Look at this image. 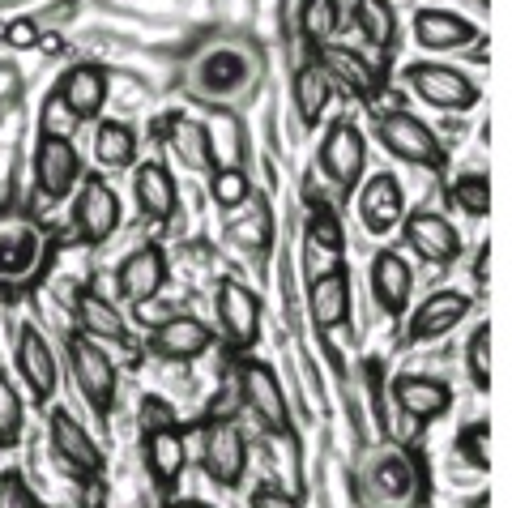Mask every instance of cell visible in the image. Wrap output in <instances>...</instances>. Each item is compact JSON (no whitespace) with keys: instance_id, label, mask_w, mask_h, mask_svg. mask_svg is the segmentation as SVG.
I'll list each match as a JSON object with an SVG mask.
<instances>
[{"instance_id":"obj_1","label":"cell","mask_w":512,"mask_h":508,"mask_svg":"<svg viewBox=\"0 0 512 508\" xmlns=\"http://www.w3.org/2000/svg\"><path fill=\"white\" fill-rule=\"evenodd\" d=\"M47 261V231L30 214L0 210V287H22Z\"/></svg>"},{"instance_id":"obj_2","label":"cell","mask_w":512,"mask_h":508,"mask_svg":"<svg viewBox=\"0 0 512 508\" xmlns=\"http://www.w3.org/2000/svg\"><path fill=\"white\" fill-rule=\"evenodd\" d=\"M239 393H244V406L252 410V419L261 423L269 436L291 432V402H286L282 380L269 363L244 359V368H239Z\"/></svg>"},{"instance_id":"obj_3","label":"cell","mask_w":512,"mask_h":508,"mask_svg":"<svg viewBox=\"0 0 512 508\" xmlns=\"http://www.w3.org/2000/svg\"><path fill=\"white\" fill-rule=\"evenodd\" d=\"M124 210H120V197L103 176H86L77 184V201H73V227H77V240L99 248L107 244L111 235L120 231Z\"/></svg>"},{"instance_id":"obj_4","label":"cell","mask_w":512,"mask_h":508,"mask_svg":"<svg viewBox=\"0 0 512 508\" xmlns=\"http://www.w3.org/2000/svg\"><path fill=\"white\" fill-rule=\"evenodd\" d=\"M376 133H380V146L389 150L393 158H402V163L427 167V171H440V167H444V146H440V137L431 133L423 120L406 116V111H389V116H380Z\"/></svg>"},{"instance_id":"obj_5","label":"cell","mask_w":512,"mask_h":508,"mask_svg":"<svg viewBox=\"0 0 512 508\" xmlns=\"http://www.w3.org/2000/svg\"><path fill=\"white\" fill-rule=\"evenodd\" d=\"M69 368H73V380H77V389H82V398L90 402V410L107 419L111 406H116V363H111V355L99 342L77 333L69 342Z\"/></svg>"},{"instance_id":"obj_6","label":"cell","mask_w":512,"mask_h":508,"mask_svg":"<svg viewBox=\"0 0 512 508\" xmlns=\"http://www.w3.org/2000/svg\"><path fill=\"white\" fill-rule=\"evenodd\" d=\"M316 158H320V171H325L342 193H350V188H359V176L367 167V137L359 133L355 120H333Z\"/></svg>"},{"instance_id":"obj_7","label":"cell","mask_w":512,"mask_h":508,"mask_svg":"<svg viewBox=\"0 0 512 508\" xmlns=\"http://www.w3.org/2000/svg\"><path fill=\"white\" fill-rule=\"evenodd\" d=\"M201 470L218 487H239L248 474V440L235 423H210L201 432Z\"/></svg>"},{"instance_id":"obj_8","label":"cell","mask_w":512,"mask_h":508,"mask_svg":"<svg viewBox=\"0 0 512 508\" xmlns=\"http://www.w3.org/2000/svg\"><path fill=\"white\" fill-rule=\"evenodd\" d=\"M47 436H52V453L60 457V466L77 474V479H99L103 474V449L99 440H94L82 423H77L69 410H52V419H47Z\"/></svg>"},{"instance_id":"obj_9","label":"cell","mask_w":512,"mask_h":508,"mask_svg":"<svg viewBox=\"0 0 512 508\" xmlns=\"http://www.w3.org/2000/svg\"><path fill=\"white\" fill-rule=\"evenodd\" d=\"M214 312H218V329L227 338L231 351H248L261 338V299H256L244 282L227 278L214 295Z\"/></svg>"},{"instance_id":"obj_10","label":"cell","mask_w":512,"mask_h":508,"mask_svg":"<svg viewBox=\"0 0 512 508\" xmlns=\"http://www.w3.org/2000/svg\"><path fill=\"white\" fill-rule=\"evenodd\" d=\"M35 184L43 201H64L82 184V154H77L73 137H43L35 150Z\"/></svg>"},{"instance_id":"obj_11","label":"cell","mask_w":512,"mask_h":508,"mask_svg":"<svg viewBox=\"0 0 512 508\" xmlns=\"http://www.w3.org/2000/svg\"><path fill=\"white\" fill-rule=\"evenodd\" d=\"M406 86L427 107H440V111H466L478 103V86L453 65H414L406 73Z\"/></svg>"},{"instance_id":"obj_12","label":"cell","mask_w":512,"mask_h":508,"mask_svg":"<svg viewBox=\"0 0 512 508\" xmlns=\"http://www.w3.org/2000/svg\"><path fill=\"white\" fill-rule=\"evenodd\" d=\"M13 359H18V376H22V385L30 389V398H35V402H52L56 385H60V363H56L52 342H47L35 325L18 329Z\"/></svg>"},{"instance_id":"obj_13","label":"cell","mask_w":512,"mask_h":508,"mask_svg":"<svg viewBox=\"0 0 512 508\" xmlns=\"http://www.w3.org/2000/svg\"><path fill=\"white\" fill-rule=\"evenodd\" d=\"M402 235L431 265H453L461 257V231L436 210H414L410 218H402Z\"/></svg>"},{"instance_id":"obj_14","label":"cell","mask_w":512,"mask_h":508,"mask_svg":"<svg viewBox=\"0 0 512 508\" xmlns=\"http://www.w3.org/2000/svg\"><path fill=\"white\" fill-rule=\"evenodd\" d=\"M167 252L158 244H141L133 257L116 269V291L124 304H150V299L167 287Z\"/></svg>"},{"instance_id":"obj_15","label":"cell","mask_w":512,"mask_h":508,"mask_svg":"<svg viewBox=\"0 0 512 508\" xmlns=\"http://www.w3.org/2000/svg\"><path fill=\"white\" fill-rule=\"evenodd\" d=\"M466 316H470V295L466 291H453V287L431 291L423 304L414 308L406 338L410 342H436V338H444L448 329H457Z\"/></svg>"},{"instance_id":"obj_16","label":"cell","mask_w":512,"mask_h":508,"mask_svg":"<svg viewBox=\"0 0 512 508\" xmlns=\"http://www.w3.org/2000/svg\"><path fill=\"white\" fill-rule=\"evenodd\" d=\"M214 346V329L197 316H167L158 329H150V355L158 359H201Z\"/></svg>"},{"instance_id":"obj_17","label":"cell","mask_w":512,"mask_h":508,"mask_svg":"<svg viewBox=\"0 0 512 508\" xmlns=\"http://www.w3.org/2000/svg\"><path fill=\"white\" fill-rule=\"evenodd\" d=\"M107 94H111L107 69H99V65H73L69 73L60 77L56 99L69 107L73 120H99L103 107H107Z\"/></svg>"},{"instance_id":"obj_18","label":"cell","mask_w":512,"mask_h":508,"mask_svg":"<svg viewBox=\"0 0 512 508\" xmlns=\"http://www.w3.org/2000/svg\"><path fill=\"white\" fill-rule=\"evenodd\" d=\"M359 218L372 235H389L406 218V193L393 176H372L359 193Z\"/></svg>"},{"instance_id":"obj_19","label":"cell","mask_w":512,"mask_h":508,"mask_svg":"<svg viewBox=\"0 0 512 508\" xmlns=\"http://www.w3.org/2000/svg\"><path fill=\"white\" fill-rule=\"evenodd\" d=\"M184 466H188V444L180 436V427L175 423L146 427V470H150V479L163 491H171L184 479Z\"/></svg>"},{"instance_id":"obj_20","label":"cell","mask_w":512,"mask_h":508,"mask_svg":"<svg viewBox=\"0 0 512 508\" xmlns=\"http://www.w3.org/2000/svg\"><path fill=\"white\" fill-rule=\"evenodd\" d=\"M316 65L325 69V77L333 86H342L346 94H355V99H376V73L367 69V60L359 52H350V47H329V43H320V52H316Z\"/></svg>"},{"instance_id":"obj_21","label":"cell","mask_w":512,"mask_h":508,"mask_svg":"<svg viewBox=\"0 0 512 508\" xmlns=\"http://www.w3.org/2000/svg\"><path fill=\"white\" fill-rule=\"evenodd\" d=\"M133 197L150 222H171L180 210V193H175V180L163 163H141L133 171Z\"/></svg>"},{"instance_id":"obj_22","label":"cell","mask_w":512,"mask_h":508,"mask_svg":"<svg viewBox=\"0 0 512 508\" xmlns=\"http://www.w3.org/2000/svg\"><path fill=\"white\" fill-rule=\"evenodd\" d=\"M410 291H414V274H410L406 257H397V252H376V261H372V299L380 304V312L402 316L406 304H410Z\"/></svg>"},{"instance_id":"obj_23","label":"cell","mask_w":512,"mask_h":508,"mask_svg":"<svg viewBox=\"0 0 512 508\" xmlns=\"http://www.w3.org/2000/svg\"><path fill=\"white\" fill-rule=\"evenodd\" d=\"M414 39H419L427 52H453V47H466L478 39V26L453 9H423L419 18H414Z\"/></svg>"},{"instance_id":"obj_24","label":"cell","mask_w":512,"mask_h":508,"mask_svg":"<svg viewBox=\"0 0 512 508\" xmlns=\"http://www.w3.org/2000/svg\"><path fill=\"white\" fill-rule=\"evenodd\" d=\"M393 398L410 419H419V423L440 419V415H448V406H453V393H448V385L436 376H397Z\"/></svg>"},{"instance_id":"obj_25","label":"cell","mask_w":512,"mask_h":508,"mask_svg":"<svg viewBox=\"0 0 512 508\" xmlns=\"http://www.w3.org/2000/svg\"><path fill=\"white\" fill-rule=\"evenodd\" d=\"M308 312L320 329H342L350 321V274L333 269V274L312 278L308 287Z\"/></svg>"},{"instance_id":"obj_26","label":"cell","mask_w":512,"mask_h":508,"mask_svg":"<svg viewBox=\"0 0 512 508\" xmlns=\"http://www.w3.org/2000/svg\"><path fill=\"white\" fill-rule=\"evenodd\" d=\"M77 329H82V338L90 342H128V321L120 316V308L103 299L99 291H86L77 295Z\"/></svg>"},{"instance_id":"obj_27","label":"cell","mask_w":512,"mask_h":508,"mask_svg":"<svg viewBox=\"0 0 512 508\" xmlns=\"http://www.w3.org/2000/svg\"><path fill=\"white\" fill-rule=\"evenodd\" d=\"M291 99H295V116L303 129H316L320 116H325V107L333 103V82L325 77V69L308 60V65L295 69V82H291Z\"/></svg>"},{"instance_id":"obj_28","label":"cell","mask_w":512,"mask_h":508,"mask_svg":"<svg viewBox=\"0 0 512 508\" xmlns=\"http://www.w3.org/2000/svg\"><path fill=\"white\" fill-rule=\"evenodd\" d=\"M167 146L188 171H210L214 167V158H210V124H201L192 116H171Z\"/></svg>"},{"instance_id":"obj_29","label":"cell","mask_w":512,"mask_h":508,"mask_svg":"<svg viewBox=\"0 0 512 508\" xmlns=\"http://www.w3.org/2000/svg\"><path fill=\"white\" fill-rule=\"evenodd\" d=\"M94 163L103 171H124L137 163V133L124 120H103L94 133Z\"/></svg>"},{"instance_id":"obj_30","label":"cell","mask_w":512,"mask_h":508,"mask_svg":"<svg viewBox=\"0 0 512 508\" xmlns=\"http://www.w3.org/2000/svg\"><path fill=\"white\" fill-rule=\"evenodd\" d=\"M248 82V60L239 56V52H210L201 60V69H197V90L201 94H231Z\"/></svg>"},{"instance_id":"obj_31","label":"cell","mask_w":512,"mask_h":508,"mask_svg":"<svg viewBox=\"0 0 512 508\" xmlns=\"http://www.w3.org/2000/svg\"><path fill=\"white\" fill-rule=\"evenodd\" d=\"M350 13H355L359 35L372 43V47H393L397 43V18H393L389 0H355Z\"/></svg>"},{"instance_id":"obj_32","label":"cell","mask_w":512,"mask_h":508,"mask_svg":"<svg viewBox=\"0 0 512 508\" xmlns=\"http://www.w3.org/2000/svg\"><path fill=\"white\" fill-rule=\"evenodd\" d=\"M26 432V402L9 372H0V449H18Z\"/></svg>"},{"instance_id":"obj_33","label":"cell","mask_w":512,"mask_h":508,"mask_svg":"<svg viewBox=\"0 0 512 508\" xmlns=\"http://www.w3.org/2000/svg\"><path fill=\"white\" fill-rule=\"evenodd\" d=\"M338 26H342V5L338 0H303V9H299V30H303V39L308 43H329L333 35H338Z\"/></svg>"},{"instance_id":"obj_34","label":"cell","mask_w":512,"mask_h":508,"mask_svg":"<svg viewBox=\"0 0 512 508\" xmlns=\"http://www.w3.org/2000/svg\"><path fill=\"white\" fill-rule=\"evenodd\" d=\"M372 483H376L380 496H389V500H406V496H410V487H414L410 457H406V453H389V457H380V462H376V474H372Z\"/></svg>"},{"instance_id":"obj_35","label":"cell","mask_w":512,"mask_h":508,"mask_svg":"<svg viewBox=\"0 0 512 508\" xmlns=\"http://www.w3.org/2000/svg\"><path fill=\"white\" fill-rule=\"evenodd\" d=\"M448 201H453L461 214H470V218H487V210H491V180L487 176H457L453 188H448Z\"/></svg>"},{"instance_id":"obj_36","label":"cell","mask_w":512,"mask_h":508,"mask_svg":"<svg viewBox=\"0 0 512 508\" xmlns=\"http://www.w3.org/2000/svg\"><path fill=\"white\" fill-rule=\"evenodd\" d=\"M210 197L218 210H235V205H244L252 197V184L239 167H214V180H210Z\"/></svg>"},{"instance_id":"obj_37","label":"cell","mask_w":512,"mask_h":508,"mask_svg":"<svg viewBox=\"0 0 512 508\" xmlns=\"http://www.w3.org/2000/svg\"><path fill=\"white\" fill-rule=\"evenodd\" d=\"M466 368H470V380L478 389H491V329L487 325H478L470 333V342H466Z\"/></svg>"},{"instance_id":"obj_38","label":"cell","mask_w":512,"mask_h":508,"mask_svg":"<svg viewBox=\"0 0 512 508\" xmlns=\"http://www.w3.org/2000/svg\"><path fill=\"white\" fill-rule=\"evenodd\" d=\"M308 240L320 244V248H329V252H342V222H338V214H333L329 205H316V210H312Z\"/></svg>"},{"instance_id":"obj_39","label":"cell","mask_w":512,"mask_h":508,"mask_svg":"<svg viewBox=\"0 0 512 508\" xmlns=\"http://www.w3.org/2000/svg\"><path fill=\"white\" fill-rule=\"evenodd\" d=\"M457 449H461V457H466L474 470H487L491 466V432H487V423L466 427L461 440H457Z\"/></svg>"},{"instance_id":"obj_40","label":"cell","mask_w":512,"mask_h":508,"mask_svg":"<svg viewBox=\"0 0 512 508\" xmlns=\"http://www.w3.org/2000/svg\"><path fill=\"white\" fill-rule=\"evenodd\" d=\"M0 508H39L35 491H30V483L22 479V474H0Z\"/></svg>"},{"instance_id":"obj_41","label":"cell","mask_w":512,"mask_h":508,"mask_svg":"<svg viewBox=\"0 0 512 508\" xmlns=\"http://www.w3.org/2000/svg\"><path fill=\"white\" fill-rule=\"evenodd\" d=\"M73 116H69V107H64L56 94L47 99V107H43V137H69L73 133Z\"/></svg>"},{"instance_id":"obj_42","label":"cell","mask_w":512,"mask_h":508,"mask_svg":"<svg viewBox=\"0 0 512 508\" xmlns=\"http://www.w3.org/2000/svg\"><path fill=\"white\" fill-rule=\"evenodd\" d=\"M303 265H308V278H320V274H333V269H342V252H329L312 240H303Z\"/></svg>"},{"instance_id":"obj_43","label":"cell","mask_w":512,"mask_h":508,"mask_svg":"<svg viewBox=\"0 0 512 508\" xmlns=\"http://www.w3.org/2000/svg\"><path fill=\"white\" fill-rule=\"evenodd\" d=\"M5 43L9 47H18V52H26V47H35L39 43V26L30 22V18H13L5 26Z\"/></svg>"},{"instance_id":"obj_44","label":"cell","mask_w":512,"mask_h":508,"mask_svg":"<svg viewBox=\"0 0 512 508\" xmlns=\"http://www.w3.org/2000/svg\"><path fill=\"white\" fill-rule=\"evenodd\" d=\"M248 508H299V500L286 496V491H278V487H256Z\"/></svg>"},{"instance_id":"obj_45","label":"cell","mask_w":512,"mask_h":508,"mask_svg":"<svg viewBox=\"0 0 512 508\" xmlns=\"http://www.w3.org/2000/svg\"><path fill=\"white\" fill-rule=\"evenodd\" d=\"M22 94V73L9 65V60H0V103H9V99H18Z\"/></svg>"},{"instance_id":"obj_46","label":"cell","mask_w":512,"mask_h":508,"mask_svg":"<svg viewBox=\"0 0 512 508\" xmlns=\"http://www.w3.org/2000/svg\"><path fill=\"white\" fill-rule=\"evenodd\" d=\"M167 508H214V504H205V500H175V504H167Z\"/></svg>"}]
</instances>
